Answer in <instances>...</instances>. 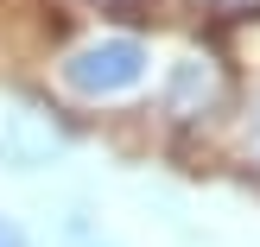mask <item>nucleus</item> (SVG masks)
Returning <instances> with one entry per match:
<instances>
[{
  "instance_id": "obj_5",
  "label": "nucleus",
  "mask_w": 260,
  "mask_h": 247,
  "mask_svg": "<svg viewBox=\"0 0 260 247\" xmlns=\"http://www.w3.org/2000/svg\"><path fill=\"white\" fill-rule=\"evenodd\" d=\"M254 146H260V114H254Z\"/></svg>"
},
{
  "instance_id": "obj_6",
  "label": "nucleus",
  "mask_w": 260,
  "mask_h": 247,
  "mask_svg": "<svg viewBox=\"0 0 260 247\" xmlns=\"http://www.w3.org/2000/svg\"><path fill=\"white\" fill-rule=\"evenodd\" d=\"M216 7H241V0H216Z\"/></svg>"
},
{
  "instance_id": "obj_1",
  "label": "nucleus",
  "mask_w": 260,
  "mask_h": 247,
  "mask_svg": "<svg viewBox=\"0 0 260 247\" xmlns=\"http://www.w3.org/2000/svg\"><path fill=\"white\" fill-rule=\"evenodd\" d=\"M140 76H146V45L140 38H89L83 51L63 57V83L89 101L127 95V89H140Z\"/></svg>"
},
{
  "instance_id": "obj_4",
  "label": "nucleus",
  "mask_w": 260,
  "mask_h": 247,
  "mask_svg": "<svg viewBox=\"0 0 260 247\" xmlns=\"http://www.w3.org/2000/svg\"><path fill=\"white\" fill-rule=\"evenodd\" d=\"M0 247H25V235H19L13 222H0Z\"/></svg>"
},
{
  "instance_id": "obj_2",
  "label": "nucleus",
  "mask_w": 260,
  "mask_h": 247,
  "mask_svg": "<svg viewBox=\"0 0 260 247\" xmlns=\"http://www.w3.org/2000/svg\"><path fill=\"white\" fill-rule=\"evenodd\" d=\"M63 152V127L51 121L38 101L25 95H0V159L13 171H38Z\"/></svg>"
},
{
  "instance_id": "obj_3",
  "label": "nucleus",
  "mask_w": 260,
  "mask_h": 247,
  "mask_svg": "<svg viewBox=\"0 0 260 247\" xmlns=\"http://www.w3.org/2000/svg\"><path fill=\"white\" fill-rule=\"evenodd\" d=\"M216 101H222V76H216V63L210 57H184L172 70V83H165V108L190 121V114L216 108Z\"/></svg>"
}]
</instances>
